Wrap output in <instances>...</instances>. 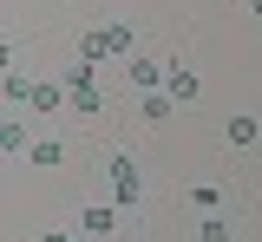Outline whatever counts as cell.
I'll use <instances>...</instances> for the list:
<instances>
[{"instance_id": "6da1fadb", "label": "cell", "mask_w": 262, "mask_h": 242, "mask_svg": "<svg viewBox=\"0 0 262 242\" xmlns=\"http://www.w3.org/2000/svg\"><path fill=\"white\" fill-rule=\"evenodd\" d=\"M112 53H131V27H92V33H79V59L85 66L112 59Z\"/></svg>"}, {"instance_id": "7a4b0ae2", "label": "cell", "mask_w": 262, "mask_h": 242, "mask_svg": "<svg viewBox=\"0 0 262 242\" xmlns=\"http://www.w3.org/2000/svg\"><path fill=\"white\" fill-rule=\"evenodd\" d=\"M66 99H72V111H79V118H92V111H98V85H92V66H85V59H79V66H72V79H66Z\"/></svg>"}, {"instance_id": "3957f363", "label": "cell", "mask_w": 262, "mask_h": 242, "mask_svg": "<svg viewBox=\"0 0 262 242\" xmlns=\"http://www.w3.org/2000/svg\"><path fill=\"white\" fill-rule=\"evenodd\" d=\"M112 197H118V203H138V164H131L125 151H118V157H112Z\"/></svg>"}, {"instance_id": "277c9868", "label": "cell", "mask_w": 262, "mask_h": 242, "mask_svg": "<svg viewBox=\"0 0 262 242\" xmlns=\"http://www.w3.org/2000/svg\"><path fill=\"white\" fill-rule=\"evenodd\" d=\"M164 92H170L177 105H196V92H203V85H196L190 66H170V72H164Z\"/></svg>"}, {"instance_id": "5b68a950", "label": "cell", "mask_w": 262, "mask_h": 242, "mask_svg": "<svg viewBox=\"0 0 262 242\" xmlns=\"http://www.w3.org/2000/svg\"><path fill=\"white\" fill-rule=\"evenodd\" d=\"M79 223H85L92 236H112V229H118V209H105V203H92V209H85V216H79Z\"/></svg>"}, {"instance_id": "8992f818", "label": "cell", "mask_w": 262, "mask_h": 242, "mask_svg": "<svg viewBox=\"0 0 262 242\" xmlns=\"http://www.w3.org/2000/svg\"><path fill=\"white\" fill-rule=\"evenodd\" d=\"M223 138L236 144V151H243V144H256V118H229V125H223Z\"/></svg>"}, {"instance_id": "52a82bcc", "label": "cell", "mask_w": 262, "mask_h": 242, "mask_svg": "<svg viewBox=\"0 0 262 242\" xmlns=\"http://www.w3.org/2000/svg\"><path fill=\"white\" fill-rule=\"evenodd\" d=\"M170 105H177L170 92H144V118H151V125H164V118H170Z\"/></svg>"}, {"instance_id": "ba28073f", "label": "cell", "mask_w": 262, "mask_h": 242, "mask_svg": "<svg viewBox=\"0 0 262 242\" xmlns=\"http://www.w3.org/2000/svg\"><path fill=\"white\" fill-rule=\"evenodd\" d=\"M0 151H7V157H13V151H27V125H20V118H13V125H0Z\"/></svg>"}, {"instance_id": "9c48e42d", "label": "cell", "mask_w": 262, "mask_h": 242, "mask_svg": "<svg viewBox=\"0 0 262 242\" xmlns=\"http://www.w3.org/2000/svg\"><path fill=\"white\" fill-rule=\"evenodd\" d=\"M158 79H164V72L151 66V59H131V85H138V92H151V85H158Z\"/></svg>"}, {"instance_id": "30bf717a", "label": "cell", "mask_w": 262, "mask_h": 242, "mask_svg": "<svg viewBox=\"0 0 262 242\" xmlns=\"http://www.w3.org/2000/svg\"><path fill=\"white\" fill-rule=\"evenodd\" d=\"M59 157H66V144H53V138H39V144H33V164H46V171H53Z\"/></svg>"}, {"instance_id": "8fae6325", "label": "cell", "mask_w": 262, "mask_h": 242, "mask_svg": "<svg viewBox=\"0 0 262 242\" xmlns=\"http://www.w3.org/2000/svg\"><path fill=\"white\" fill-rule=\"evenodd\" d=\"M33 105H39V111H59V105H72V99H66V92H53V85H39V92H33Z\"/></svg>"}, {"instance_id": "7c38bea8", "label": "cell", "mask_w": 262, "mask_h": 242, "mask_svg": "<svg viewBox=\"0 0 262 242\" xmlns=\"http://www.w3.org/2000/svg\"><path fill=\"white\" fill-rule=\"evenodd\" d=\"M203 242H229V223H216V216H210V223H203Z\"/></svg>"}, {"instance_id": "4fadbf2b", "label": "cell", "mask_w": 262, "mask_h": 242, "mask_svg": "<svg viewBox=\"0 0 262 242\" xmlns=\"http://www.w3.org/2000/svg\"><path fill=\"white\" fill-rule=\"evenodd\" d=\"M39 242H72V236H66V229H46V236H39Z\"/></svg>"}, {"instance_id": "5bb4252c", "label": "cell", "mask_w": 262, "mask_h": 242, "mask_svg": "<svg viewBox=\"0 0 262 242\" xmlns=\"http://www.w3.org/2000/svg\"><path fill=\"white\" fill-rule=\"evenodd\" d=\"M249 7H256V13H262V0H249Z\"/></svg>"}]
</instances>
